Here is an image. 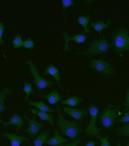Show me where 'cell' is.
Returning a JSON list of instances; mask_svg holds the SVG:
<instances>
[{
    "label": "cell",
    "instance_id": "8",
    "mask_svg": "<svg viewBox=\"0 0 129 146\" xmlns=\"http://www.w3.org/2000/svg\"><path fill=\"white\" fill-rule=\"evenodd\" d=\"M24 117L25 118L28 123V128L24 130V131L31 137H35L42 129L44 124L36 121L35 120L34 114H33L31 119L28 117L26 115H24Z\"/></svg>",
    "mask_w": 129,
    "mask_h": 146
},
{
    "label": "cell",
    "instance_id": "23",
    "mask_svg": "<svg viewBox=\"0 0 129 146\" xmlns=\"http://www.w3.org/2000/svg\"><path fill=\"white\" fill-rule=\"evenodd\" d=\"M23 92L25 94V99L24 100V102L26 103L29 101V96L31 94H36L32 88V84L31 83H27L25 81H23Z\"/></svg>",
    "mask_w": 129,
    "mask_h": 146
},
{
    "label": "cell",
    "instance_id": "32",
    "mask_svg": "<svg viewBox=\"0 0 129 146\" xmlns=\"http://www.w3.org/2000/svg\"><path fill=\"white\" fill-rule=\"evenodd\" d=\"M81 142V138H78L75 141H73L71 143H69V144H61V145H56V146H78V145Z\"/></svg>",
    "mask_w": 129,
    "mask_h": 146
},
{
    "label": "cell",
    "instance_id": "29",
    "mask_svg": "<svg viewBox=\"0 0 129 146\" xmlns=\"http://www.w3.org/2000/svg\"><path fill=\"white\" fill-rule=\"evenodd\" d=\"M5 29V27L4 24L1 22H0V45L3 46L4 42L3 40V34L4 31Z\"/></svg>",
    "mask_w": 129,
    "mask_h": 146
},
{
    "label": "cell",
    "instance_id": "20",
    "mask_svg": "<svg viewBox=\"0 0 129 146\" xmlns=\"http://www.w3.org/2000/svg\"><path fill=\"white\" fill-rule=\"evenodd\" d=\"M11 93V88H4L0 91V113L3 112L5 108V99Z\"/></svg>",
    "mask_w": 129,
    "mask_h": 146
},
{
    "label": "cell",
    "instance_id": "36",
    "mask_svg": "<svg viewBox=\"0 0 129 146\" xmlns=\"http://www.w3.org/2000/svg\"></svg>",
    "mask_w": 129,
    "mask_h": 146
},
{
    "label": "cell",
    "instance_id": "17",
    "mask_svg": "<svg viewBox=\"0 0 129 146\" xmlns=\"http://www.w3.org/2000/svg\"><path fill=\"white\" fill-rule=\"evenodd\" d=\"M26 103L28 105L34 107L35 108H36L37 110H39L40 111L47 112L48 113H51L55 111L54 110H52V108H50L42 101L36 102V101H32L29 100Z\"/></svg>",
    "mask_w": 129,
    "mask_h": 146
},
{
    "label": "cell",
    "instance_id": "3",
    "mask_svg": "<svg viewBox=\"0 0 129 146\" xmlns=\"http://www.w3.org/2000/svg\"><path fill=\"white\" fill-rule=\"evenodd\" d=\"M110 47L108 40L103 37L100 39L93 40L90 42L89 48L85 51L79 53L84 56H89L107 53Z\"/></svg>",
    "mask_w": 129,
    "mask_h": 146
},
{
    "label": "cell",
    "instance_id": "28",
    "mask_svg": "<svg viewBox=\"0 0 129 146\" xmlns=\"http://www.w3.org/2000/svg\"><path fill=\"white\" fill-rule=\"evenodd\" d=\"M97 137L101 141V146H111L109 142V137L108 136L105 137H102L99 135H97Z\"/></svg>",
    "mask_w": 129,
    "mask_h": 146
},
{
    "label": "cell",
    "instance_id": "35",
    "mask_svg": "<svg viewBox=\"0 0 129 146\" xmlns=\"http://www.w3.org/2000/svg\"><path fill=\"white\" fill-rule=\"evenodd\" d=\"M127 146H129V141L127 142Z\"/></svg>",
    "mask_w": 129,
    "mask_h": 146
},
{
    "label": "cell",
    "instance_id": "16",
    "mask_svg": "<svg viewBox=\"0 0 129 146\" xmlns=\"http://www.w3.org/2000/svg\"><path fill=\"white\" fill-rule=\"evenodd\" d=\"M110 25H111V19L109 18L106 23L104 22L103 21H100L96 22H90L89 23V27L92 28L95 31L99 33V34H101L103 30L108 28Z\"/></svg>",
    "mask_w": 129,
    "mask_h": 146
},
{
    "label": "cell",
    "instance_id": "9",
    "mask_svg": "<svg viewBox=\"0 0 129 146\" xmlns=\"http://www.w3.org/2000/svg\"><path fill=\"white\" fill-rule=\"evenodd\" d=\"M63 36L65 41L64 46V52L71 51V48L69 46V42L71 41H74L77 44H81L84 42L87 38V36L84 34H77V35H73V36H70L69 35L66 31H64L63 33Z\"/></svg>",
    "mask_w": 129,
    "mask_h": 146
},
{
    "label": "cell",
    "instance_id": "7",
    "mask_svg": "<svg viewBox=\"0 0 129 146\" xmlns=\"http://www.w3.org/2000/svg\"><path fill=\"white\" fill-rule=\"evenodd\" d=\"M118 111L116 109L107 107L100 116V120L102 125L108 130H112L115 121L118 117Z\"/></svg>",
    "mask_w": 129,
    "mask_h": 146
},
{
    "label": "cell",
    "instance_id": "34",
    "mask_svg": "<svg viewBox=\"0 0 129 146\" xmlns=\"http://www.w3.org/2000/svg\"><path fill=\"white\" fill-rule=\"evenodd\" d=\"M116 146H121V143H120V141H118V142L117 145H116Z\"/></svg>",
    "mask_w": 129,
    "mask_h": 146
},
{
    "label": "cell",
    "instance_id": "6",
    "mask_svg": "<svg viewBox=\"0 0 129 146\" xmlns=\"http://www.w3.org/2000/svg\"><path fill=\"white\" fill-rule=\"evenodd\" d=\"M89 113L90 114V120L89 125L85 131L86 135L95 136L99 134L101 130L98 128L96 125V121L99 114V108L93 104H91L89 107Z\"/></svg>",
    "mask_w": 129,
    "mask_h": 146
},
{
    "label": "cell",
    "instance_id": "24",
    "mask_svg": "<svg viewBox=\"0 0 129 146\" xmlns=\"http://www.w3.org/2000/svg\"><path fill=\"white\" fill-rule=\"evenodd\" d=\"M117 133L118 135L121 136L129 137V122L126 123L122 126L118 127Z\"/></svg>",
    "mask_w": 129,
    "mask_h": 146
},
{
    "label": "cell",
    "instance_id": "11",
    "mask_svg": "<svg viewBox=\"0 0 129 146\" xmlns=\"http://www.w3.org/2000/svg\"><path fill=\"white\" fill-rule=\"evenodd\" d=\"M3 137L7 138L10 142L11 146H21V144L24 141H29V139L24 135H18L13 133L4 132Z\"/></svg>",
    "mask_w": 129,
    "mask_h": 146
},
{
    "label": "cell",
    "instance_id": "5",
    "mask_svg": "<svg viewBox=\"0 0 129 146\" xmlns=\"http://www.w3.org/2000/svg\"><path fill=\"white\" fill-rule=\"evenodd\" d=\"M90 67L97 71L106 78L112 76L116 70L110 63L103 59H92L90 62Z\"/></svg>",
    "mask_w": 129,
    "mask_h": 146
},
{
    "label": "cell",
    "instance_id": "12",
    "mask_svg": "<svg viewBox=\"0 0 129 146\" xmlns=\"http://www.w3.org/2000/svg\"><path fill=\"white\" fill-rule=\"evenodd\" d=\"M63 111L77 121H82L85 115L88 114V111L86 109H77L67 107L63 108Z\"/></svg>",
    "mask_w": 129,
    "mask_h": 146
},
{
    "label": "cell",
    "instance_id": "22",
    "mask_svg": "<svg viewBox=\"0 0 129 146\" xmlns=\"http://www.w3.org/2000/svg\"><path fill=\"white\" fill-rule=\"evenodd\" d=\"M90 15L79 16L77 17V21L78 23L84 28V33H90V31L88 28V25L90 23Z\"/></svg>",
    "mask_w": 129,
    "mask_h": 146
},
{
    "label": "cell",
    "instance_id": "15",
    "mask_svg": "<svg viewBox=\"0 0 129 146\" xmlns=\"http://www.w3.org/2000/svg\"><path fill=\"white\" fill-rule=\"evenodd\" d=\"M43 73L46 75L53 77L54 80H56L58 86L60 87V76L59 73V69L56 66L53 64H50L45 69Z\"/></svg>",
    "mask_w": 129,
    "mask_h": 146
},
{
    "label": "cell",
    "instance_id": "33",
    "mask_svg": "<svg viewBox=\"0 0 129 146\" xmlns=\"http://www.w3.org/2000/svg\"><path fill=\"white\" fill-rule=\"evenodd\" d=\"M95 144H96V143L95 141L90 140L86 143L85 146H95Z\"/></svg>",
    "mask_w": 129,
    "mask_h": 146
},
{
    "label": "cell",
    "instance_id": "18",
    "mask_svg": "<svg viewBox=\"0 0 129 146\" xmlns=\"http://www.w3.org/2000/svg\"><path fill=\"white\" fill-rule=\"evenodd\" d=\"M30 111L32 114H36L40 117V119L42 121H47L48 123H50L52 126H54L53 117L52 114H50L47 112H42L39 110H37L36 109H31Z\"/></svg>",
    "mask_w": 129,
    "mask_h": 146
},
{
    "label": "cell",
    "instance_id": "30",
    "mask_svg": "<svg viewBox=\"0 0 129 146\" xmlns=\"http://www.w3.org/2000/svg\"><path fill=\"white\" fill-rule=\"evenodd\" d=\"M123 105L125 107L124 111H129V87L128 88L126 93V100L123 103Z\"/></svg>",
    "mask_w": 129,
    "mask_h": 146
},
{
    "label": "cell",
    "instance_id": "31",
    "mask_svg": "<svg viewBox=\"0 0 129 146\" xmlns=\"http://www.w3.org/2000/svg\"><path fill=\"white\" fill-rule=\"evenodd\" d=\"M118 122L122 123H126L129 122V111L126 113L123 116L118 120Z\"/></svg>",
    "mask_w": 129,
    "mask_h": 146
},
{
    "label": "cell",
    "instance_id": "26",
    "mask_svg": "<svg viewBox=\"0 0 129 146\" xmlns=\"http://www.w3.org/2000/svg\"><path fill=\"white\" fill-rule=\"evenodd\" d=\"M61 4H62V5L63 14L65 19V10L68 7H72V6L74 5V1H73V0H62V1H61Z\"/></svg>",
    "mask_w": 129,
    "mask_h": 146
},
{
    "label": "cell",
    "instance_id": "10",
    "mask_svg": "<svg viewBox=\"0 0 129 146\" xmlns=\"http://www.w3.org/2000/svg\"><path fill=\"white\" fill-rule=\"evenodd\" d=\"M0 123L4 127L9 125L14 126L16 127V132H18L21 129V127L24 126V121L22 117L20 116L19 115L17 114L16 113H15L7 121H4L0 116Z\"/></svg>",
    "mask_w": 129,
    "mask_h": 146
},
{
    "label": "cell",
    "instance_id": "4",
    "mask_svg": "<svg viewBox=\"0 0 129 146\" xmlns=\"http://www.w3.org/2000/svg\"><path fill=\"white\" fill-rule=\"evenodd\" d=\"M26 63L29 66L30 74H31V75L34 77L35 85L36 88L37 89L38 91H41L42 90L52 86L54 84V82L47 80V79L44 78L40 75L38 68H36V66H35L32 60L29 59L26 60Z\"/></svg>",
    "mask_w": 129,
    "mask_h": 146
},
{
    "label": "cell",
    "instance_id": "14",
    "mask_svg": "<svg viewBox=\"0 0 129 146\" xmlns=\"http://www.w3.org/2000/svg\"><path fill=\"white\" fill-rule=\"evenodd\" d=\"M38 95L43 97L51 105H56L62 101V96L56 90H53L47 95L37 94Z\"/></svg>",
    "mask_w": 129,
    "mask_h": 146
},
{
    "label": "cell",
    "instance_id": "25",
    "mask_svg": "<svg viewBox=\"0 0 129 146\" xmlns=\"http://www.w3.org/2000/svg\"><path fill=\"white\" fill-rule=\"evenodd\" d=\"M12 43H13V46L15 48H19L23 47V41L22 36L20 34H17L12 41Z\"/></svg>",
    "mask_w": 129,
    "mask_h": 146
},
{
    "label": "cell",
    "instance_id": "13",
    "mask_svg": "<svg viewBox=\"0 0 129 146\" xmlns=\"http://www.w3.org/2000/svg\"><path fill=\"white\" fill-rule=\"evenodd\" d=\"M68 142H69V139L67 138L63 137L60 135L59 131L58 129H56L54 135L52 138H50L48 139L46 144L48 145L56 146V145L64 144L65 143H68Z\"/></svg>",
    "mask_w": 129,
    "mask_h": 146
},
{
    "label": "cell",
    "instance_id": "2",
    "mask_svg": "<svg viewBox=\"0 0 129 146\" xmlns=\"http://www.w3.org/2000/svg\"><path fill=\"white\" fill-rule=\"evenodd\" d=\"M112 46L115 52L119 55L129 52V31L125 27H121L114 31L112 36Z\"/></svg>",
    "mask_w": 129,
    "mask_h": 146
},
{
    "label": "cell",
    "instance_id": "21",
    "mask_svg": "<svg viewBox=\"0 0 129 146\" xmlns=\"http://www.w3.org/2000/svg\"><path fill=\"white\" fill-rule=\"evenodd\" d=\"M83 102V99L81 97L71 96L62 101L64 105L68 106L70 107H77L80 106Z\"/></svg>",
    "mask_w": 129,
    "mask_h": 146
},
{
    "label": "cell",
    "instance_id": "19",
    "mask_svg": "<svg viewBox=\"0 0 129 146\" xmlns=\"http://www.w3.org/2000/svg\"><path fill=\"white\" fill-rule=\"evenodd\" d=\"M49 138H50L49 130L44 131L37 137L35 138L33 141L34 146H42L47 143Z\"/></svg>",
    "mask_w": 129,
    "mask_h": 146
},
{
    "label": "cell",
    "instance_id": "27",
    "mask_svg": "<svg viewBox=\"0 0 129 146\" xmlns=\"http://www.w3.org/2000/svg\"><path fill=\"white\" fill-rule=\"evenodd\" d=\"M23 47L27 49L32 50L35 47V42L30 38H29L24 41H23Z\"/></svg>",
    "mask_w": 129,
    "mask_h": 146
},
{
    "label": "cell",
    "instance_id": "1",
    "mask_svg": "<svg viewBox=\"0 0 129 146\" xmlns=\"http://www.w3.org/2000/svg\"><path fill=\"white\" fill-rule=\"evenodd\" d=\"M58 119L57 125L59 127L61 135L66 136L72 141H74L83 132L82 129L76 121L66 120L62 114L59 107H58Z\"/></svg>",
    "mask_w": 129,
    "mask_h": 146
}]
</instances>
